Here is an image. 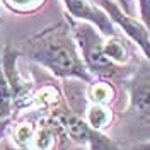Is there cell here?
Segmentation results:
<instances>
[{
    "label": "cell",
    "mask_w": 150,
    "mask_h": 150,
    "mask_svg": "<svg viewBox=\"0 0 150 150\" xmlns=\"http://www.w3.org/2000/svg\"><path fill=\"white\" fill-rule=\"evenodd\" d=\"M19 53L43 67L56 79L80 80L84 84L94 79L80 56L67 19L26 38L21 43Z\"/></svg>",
    "instance_id": "obj_1"
},
{
    "label": "cell",
    "mask_w": 150,
    "mask_h": 150,
    "mask_svg": "<svg viewBox=\"0 0 150 150\" xmlns=\"http://www.w3.org/2000/svg\"><path fill=\"white\" fill-rule=\"evenodd\" d=\"M12 123V118H5V120H0V138H4L9 131V126Z\"/></svg>",
    "instance_id": "obj_16"
},
{
    "label": "cell",
    "mask_w": 150,
    "mask_h": 150,
    "mask_svg": "<svg viewBox=\"0 0 150 150\" xmlns=\"http://www.w3.org/2000/svg\"><path fill=\"white\" fill-rule=\"evenodd\" d=\"M80 114H82V118L92 126L94 130H99V131H108L112 126L114 118H116V114L111 109V106H106V104L87 103L84 111Z\"/></svg>",
    "instance_id": "obj_10"
},
{
    "label": "cell",
    "mask_w": 150,
    "mask_h": 150,
    "mask_svg": "<svg viewBox=\"0 0 150 150\" xmlns=\"http://www.w3.org/2000/svg\"><path fill=\"white\" fill-rule=\"evenodd\" d=\"M68 143L70 140L60 123L50 114H43L38 121L29 150H67Z\"/></svg>",
    "instance_id": "obj_8"
},
{
    "label": "cell",
    "mask_w": 150,
    "mask_h": 150,
    "mask_svg": "<svg viewBox=\"0 0 150 150\" xmlns=\"http://www.w3.org/2000/svg\"><path fill=\"white\" fill-rule=\"evenodd\" d=\"M48 0H0L4 7L16 16H33L46 5Z\"/></svg>",
    "instance_id": "obj_13"
},
{
    "label": "cell",
    "mask_w": 150,
    "mask_h": 150,
    "mask_svg": "<svg viewBox=\"0 0 150 150\" xmlns=\"http://www.w3.org/2000/svg\"><path fill=\"white\" fill-rule=\"evenodd\" d=\"M104 53H106V56L111 60L112 63L121 65V67L130 65L131 55H133L130 43L125 38H121L120 34L104 38Z\"/></svg>",
    "instance_id": "obj_12"
},
{
    "label": "cell",
    "mask_w": 150,
    "mask_h": 150,
    "mask_svg": "<svg viewBox=\"0 0 150 150\" xmlns=\"http://www.w3.org/2000/svg\"><path fill=\"white\" fill-rule=\"evenodd\" d=\"M14 96L10 91V85L5 79V74L2 70V63H0V120L5 118H14Z\"/></svg>",
    "instance_id": "obj_14"
},
{
    "label": "cell",
    "mask_w": 150,
    "mask_h": 150,
    "mask_svg": "<svg viewBox=\"0 0 150 150\" xmlns=\"http://www.w3.org/2000/svg\"><path fill=\"white\" fill-rule=\"evenodd\" d=\"M128 112L140 125H150V67L131 74L128 82Z\"/></svg>",
    "instance_id": "obj_6"
},
{
    "label": "cell",
    "mask_w": 150,
    "mask_h": 150,
    "mask_svg": "<svg viewBox=\"0 0 150 150\" xmlns=\"http://www.w3.org/2000/svg\"><path fill=\"white\" fill-rule=\"evenodd\" d=\"M19 53L17 48L7 46L4 48V55H2V70L5 74V79L10 85V91H12V96H14V108L16 111H28L31 109V104H33V94H34V85L33 82L26 80L22 74L19 72Z\"/></svg>",
    "instance_id": "obj_5"
},
{
    "label": "cell",
    "mask_w": 150,
    "mask_h": 150,
    "mask_svg": "<svg viewBox=\"0 0 150 150\" xmlns=\"http://www.w3.org/2000/svg\"><path fill=\"white\" fill-rule=\"evenodd\" d=\"M130 2H131V0H130Z\"/></svg>",
    "instance_id": "obj_19"
},
{
    "label": "cell",
    "mask_w": 150,
    "mask_h": 150,
    "mask_svg": "<svg viewBox=\"0 0 150 150\" xmlns=\"http://www.w3.org/2000/svg\"><path fill=\"white\" fill-rule=\"evenodd\" d=\"M92 2L96 5H99L108 14V17L111 19L112 24L121 29L123 33L140 48L143 56L150 63V31L145 28V24L140 19L135 17L133 14L125 12L116 0H92Z\"/></svg>",
    "instance_id": "obj_4"
},
{
    "label": "cell",
    "mask_w": 150,
    "mask_h": 150,
    "mask_svg": "<svg viewBox=\"0 0 150 150\" xmlns=\"http://www.w3.org/2000/svg\"><path fill=\"white\" fill-rule=\"evenodd\" d=\"M116 2L120 4V7H121L125 12L131 14V4H130V0H116Z\"/></svg>",
    "instance_id": "obj_17"
},
{
    "label": "cell",
    "mask_w": 150,
    "mask_h": 150,
    "mask_svg": "<svg viewBox=\"0 0 150 150\" xmlns=\"http://www.w3.org/2000/svg\"><path fill=\"white\" fill-rule=\"evenodd\" d=\"M138 5V19L150 31V0H137Z\"/></svg>",
    "instance_id": "obj_15"
},
{
    "label": "cell",
    "mask_w": 150,
    "mask_h": 150,
    "mask_svg": "<svg viewBox=\"0 0 150 150\" xmlns=\"http://www.w3.org/2000/svg\"><path fill=\"white\" fill-rule=\"evenodd\" d=\"M62 4L67 10V16L77 21H87L94 24L104 38L118 34V29L108 17V14L99 5H96L92 0H62Z\"/></svg>",
    "instance_id": "obj_7"
},
{
    "label": "cell",
    "mask_w": 150,
    "mask_h": 150,
    "mask_svg": "<svg viewBox=\"0 0 150 150\" xmlns=\"http://www.w3.org/2000/svg\"><path fill=\"white\" fill-rule=\"evenodd\" d=\"M133 150H150V140H147V142H140V143L133 145Z\"/></svg>",
    "instance_id": "obj_18"
},
{
    "label": "cell",
    "mask_w": 150,
    "mask_h": 150,
    "mask_svg": "<svg viewBox=\"0 0 150 150\" xmlns=\"http://www.w3.org/2000/svg\"><path fill=\"white\" fill-rule=\"evenodd\" d=\"M85 101L91 104L111 106L116 99V85L109 79H92L85 84Z\"/></svg>",
    "instance_id": "obj_9"
},
{
    "label": "cell",
    "mask_w": 150,
    "mask_h": 150,
    "mask_svg": "<svg viewBox=\"0 0 150 150\" xmlns=\"http://www.w3.org/2000/svg\"><path fill=\"white\" fill-rule=\"evenodd\" d=\"M65 19L72 29L74 39L79 46L80 56L84 60L87 70L96 79H109V80H123L131 77V65H116L104 53V36L94 24L87 21H77L65 14Z\"/></svg>",
    "instance_id": "obj_2"
},
{
    "label": "cell",
    "mask_w": 150,
    "mask_h": 150,
    "mask_svg": "<svg viewBox=\"0 0 150 150\" xmlns=\"http://www.w3.org/2000/svg\"><path fill=\"white\" fill-rule=\"evenodd\" d=\"M48 114L60 123V126L65 130L68 140L77 143V145L87 147L89 150H123L118 145V142L112 140L109 135H106L104 131L94 130L82 118L80 112L74 111L68 106L67 101L58 104Z\"/></svg>",
    "instance_id": "obj_3"
},
{
    "label": "cell",
    "mask_w": 150,
    "mask_h": 150,
    "mask_svg": "<svg viewBox=\"0 0 150 150\" xmlns=\"http://www.w3.org/2000/svg\"><path fill=\"white\" fill-rule=\"evenodd\" d=\"M39 118H41V116H39ZM39 118H31V114H28L26 118H22V120H19V121L10 123V126H9L10 142H12L14 145L21 147V149H29Z\"/></svg>",
    "instance_id": "obj_11"
}]
</instances>
